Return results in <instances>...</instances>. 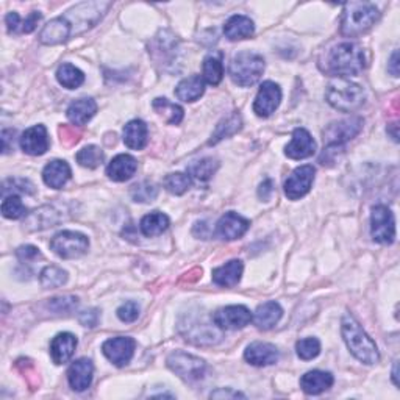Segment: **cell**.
I'll return each mask as SVG.
<instances>
[{
  "label": "cell",
  "mask_w": 400,
  "mask_h": 400,
  "mask_svg": "<svg viewBox=\"0 0 400 400\" xmlns=\"http://www.w3.org/2000/svg\"><path fill=\"white\" fill-rule=\"evenodd\" d=\"M16 257H18L21 261H31L41 257V254H39V249L35 246H21L18 250H16Z\"/></svg>",
  "instance_id": "49"
},
{
  "label": "cell",
  "mask_w": 400,
  "mask_h": 400,
  "mask_svg": "<svg viewBox=\"0 0 400 400\" xmlns=\"http://www.w3.org/2000/svg\"><path fill=\"white\" fill-rule=\"evenodd\" d=\"M205 93V80L200 76H191L183 78L175 88V94L183 102H195Z\"/></svg>",
  "instance_id": "31"
},
{
  "label": "cell",
  "mask_w": 400,
  "mask_h": 400,
  "mask_svg": "<svg viewBox=\"0 0 400 400\" xmlns=\"http://www.w3.org/2000/svg\"><path fill=\"white\" fill-rule=\"evenodd\" d=\"M96 113H97V103L94 102V99H89V97L72 102L66 111L68 119L76 127L85 125L88 120H91Z\"/></svg>",
  "instance_id": "30"
},
{
  "label": "cell",
  "mask_w": 400,
  "mask_h": 400,
  "mask_svg": "<svg viewBox=\"0 0 400 400\" xmlns=\"http://www.w3.org/2000/svg\"><path fill=\"white\" fill-rule=\"evenodd\" d=\"M130 195H132V199L135 202H141V203L153 202L158 195V188L153 183L141 182V183L132 186V190H130Z\"/></svg>",
  "instance_id": "42"
},
{
  "label": "cell",
  "mask_w": 400,
  "mask_h": 400,
  "mask_svg": "<svg viewBox=\"0 0 400 400\" xmlns=\"http://www.w3.org/2000/svg\"><path fill=\"white\" fill-rule=\"evenodd\" d=\"M210 397H211V399H238V397L244 399L246 396L238 393V391H232L230 388H227V389L220 388V389L215 391V393H211Z\"/></svg>",
  "instance_id": "51"
},
{
  "label": "cell",
  "mask_w": 400,
  "mask_h": 400,
  "mask_svg": "<svg viewBox=\"0 0 400 400\" xmlns=\"http://www.w3.org/2000/svg\"><path fill=\"white\" fill-rule=\"evenodd\" d=\"M333 375L324 371H309L300 379V388L309 396L322 394L333 385Z\"/></svg>",
  "instance_id": "24"
},
{
  "label": "cell",
  "mask_w": 400,
  "mask_h": 400,
  "mask_svg": "<svg viewBox=\"0 0 400 400\" xmlns=\"http://www.w3.org/2000/svg\"><path fill=\"white\" fill-rule=\"evenodd\" d=\"M149 141V130L145 122L141 119H133L124 127V143L133 150H141Z\"/></svg>",
  "instance_id": "29"
},
{
  "label": "cell",
  "mask_w": 400,
  "mask_h": 400,
  "mask_svg": "<svg viewBox=\"0 0 400 400\" xmlns=\"http://www.w3.org/2000/svg\"><path fill=\"white\" fill-rule=\"evenodd\" d=\"M110 6L111 2H101V0L81 2L64 13L63 18L69 22L72 36H78L85 34V31L91 30L103 18V14L108 11Z\"/></svg>",
  "instance_id": "5"
},
{
  "label": "cell",
  "mask_w": 400,
  "mask_h": 400,
  "mask_svg": "<svg viewBox=\"0 0 400 400\" xmlns=\"http://www.w3.org/2000/svg\"><path fill=\"white\" fill-rule=\"evenodd\" d=\"M63 219L64 216L61 213V210H58L55 205H44L27 216L26 222H24V228L29 232L44 230V228L53 227L61 222Z\"/></svg>",
  "instance_id": "16"
},
{
  "label": "cell",
  "mask_w": 400,
  "mask_h": 400,
  "mask_svg": "<svg viewBox=\"0 0 400 400\" xmlns=\"http://www.w3.org/2000/svg\"><path fill=\"white\" fill-rule=\"evenodd\" d=\"M141 232L147 238H153V236H158L163 232L168 230L169 227V217L165 213H160V211H153L150 215H145L141 219Z\"/></svg>",
  "instance_id": "32"
},
{
  "label": "cell",
  "mask_w": 400,
  "mask_h": 400,
  "mask_svg": "<svg viewBox=\"0 0 400 400\" xmlns=\"http://www.w3.org/2000/svg\"><path fill=\"white\" fill-rule=\"evenodd\" d=\"M316 152V143L313 136L305 128H296L292 132V140L284 149L287 157L291 160H304L312 157Z\"/></svg>",
  "instance_id": "17"
},
{
  "label": "cell",
  "mask_w": 400,
  "mask_h": 400,
  "mask_svg": "<svg viewBox=\"0 0 400 400\" xmlns=\"http://www.w3.org/2000/svg\"><path fill=\"white\" fill-rule=\"evenodd\" d=\"M163 185H165V188H166V190H168L170 194L182 195V194H185L188 190H190V186L193 185V180H191L190 174L174 173V174L166 175V178H165V182H163Z\"/></svg>",
  "instance_id": "40"
},
{
  "label": "cell",
  "mask_w": 400,
  "mask_h": 400,
  "mask_svg": "<svg viewBox=\"0 0 400 400\" xmlns=\"http://www.w3.org/2000/svg\"><path fill=\"white\" fill-rule=\"evenodd\" d=\"M274 193V183L272 180H266L260 185L258 188V195H260V199H263V200H269L271 199V195Z\"/></svg>",
  "instance_id": "53"
},
{
  "label": "cell",
  "mask_w": 400,
  "mask_h": 400,
  "mask_svg": "<svg viewBox=\"0 0 400 400\" xmlns=\"http://www.w3.org/2000/svg\"><path fill=\"white\" fill-rule=\"evenodd\" d=\"M78 299L72 296L64 297H55L48 300V307H51L55 313H71L73 308H77Z\"/></svg>",
  "instance_id": "45"
},
{
  "label": "cell",
  "mask_w": 400,
  "mask_h": 400,
  "mask_svg": "<svg viewBox=\"0 0 400 400\" xmlns=\"http://www.w3.org/2000/svg\"><path fill=\"white\" fill-rule=\"evenodd\" d=\"M168 367L188 383L203 379L207 372L205 361L200 360L199 357L182 352V350H177L168 357Z\"/></svg>",
  "instance_id": "7"
},
{
  "label": "cell",
  "mask_w": 400,
  "mask_h": 400,
  "mask_svg": "<svg viewBox=\"0 0 400 400\" xmlns=\"http://www.w3.org/2000/svg\"><path fill=\"white\" fill-rule=\"evenodd\" d=\"M217 168H219V163L216 160L202 158L200 161H195L190 168H188V174L195 177L198 180L205 182L215 175Z\"/></svg>",
  "instance_id": "38"
},
{
  "label": "cell",
  "mask_w": 400,
  "mask_h": 400,
  "mask_svg": "<svg viewBox=\"0 0 400 400\" xmlns=\"http://www.w3.org/2000/svg\"><path fill=\"white\" fill-rule=\"evenodd\" d=\"M138 316H140V305L133 300L125 302L124 305L118 308V317L122 322H135Z\"/></svg>",
  "instance_id": "46"
},
{
  "label": "cell",
  "mask_w": 400,
  "mask_h": 400,
  "mask_svg": "<svg viewBox=\"0 0 400 400\" xmlns=\"http://www.w3.org/2000/svg\"><path fill=\"white\" fill-rule=\"evenodd\" d=\"M388 71L393 73L394 77H399V52L397 51L393 53V56H391Z\"/></svg>",
  "instance_id": "55"
},
{
  "label": "cell",
  "mask_w": 400,
  "mask_h": 400,
  "mask_svg": "<svg viewBox=\"0 0 400 400\" xmlns=\"http://www.w3.org/2000/svg\"><path fill=\"white\" fill-rule=\"evenodd\" d=\"M2 215L6 219H21L27 215V208L24 207L19 195L10 194L2 202Z\"/></svg>",
  "instance_id": "41"
},
{
  "label": "cell",
  "mask_w": 400,
  "mask_h": 400,
  "mask_svg": "<svg viewBox=\"0 0 400 400\" xmlns=\"http://www.w3.org/2000/svg\"><path fill=\"white\" fill-rule=\"evenodd\" d=\"M366 66L363 48L355 43H339L325 52L319 60V68L332 77L358 76Z\"/></svg>",
  "instance_id": "1"
},
{
  "label": "cell",
  "mask_w": 400,
  "mask_h": 400,
  "mask_svg": "<svg viewBox=\"0 0 400 400\" xmlns=\"http://www.w3.org/2000/svg\"><path fill=\"white\" fill-rule=\"evenodd\" d=\"M89 247V240L85 235H81L78 232H60L53 236V240L51 241V249L55 252L56 255L71 260V258H78L83 254H86V250Z\"/></svg>",
  "instance_id": "10"
},
{
  "label": "cell",
  "mask_w": 400,
  "mask_h": 400,
  "mask_svg": "<svg viewBox=\"0 0 400 400\" xmlns=\"http://www.w3.org/2000/svg\"><path fill=\"white\" fill-rule=\"evenodd\" d=\"M48 145L51 143H48V135L44 125L30 127L21 136V149L34 157L46 153Z\"/></svg>",
  "instance_id": "18"
},
{
  "label": "cell",
  "mask_w": 400,
  "mask_h": 400,
  "mask_svg": "<svg viewBox=\"0 0 400 400\" xmlns=\"http://www.w3.org/2000/svg\"><path fill=\"white\" fill-rule=\"evenodd\" d=\"M250 309L244 305H230L219 308L213 314V322L220 330H240L252 321Z\"/></svg>",
  "instance_id": "11"
},
{
  "label": "cell",
  "mask_w": 400,
  "mask_h": 400,
  "mask_svg": "<svg viewBox=\"0 0 400 400\" xmlns=\"http://www.w3.org/2000/svg\"><path fill=\"white\" fill-rule=\"evenodd\" d=\"M56 78H58L60 85H63L64 88L76 89L83 85L85 73L71 63H63L58 71H56Z\"/></svg>",
  "instance_id": "35"
},
{
  "label": "cell",
  "mask_w": 400,
  "mask_h": 400,
  "mask_svg": "<svg viewBox=\"0 0 400 400\" xmlns=\"http://www.w3.org/2000/svg\"><path fill=\"white\" fill-rule=\"evenodd\" d=\"M265 72L263 56L255 52H240L233 56L228 73L235 85L254 86Z\"/></svg>",
  "instance_id": "6"
},
{
  "label": "cell",
  "mask_w": 400,
  "mask_h": 400,
  "mask_svg": "<svg viewBox=\"0 0 400 400\" xmlns=\"http://www.w3.org/2000/svg\"><path fill=\"white\" fill-rule=\"evenodd\" d=\"M249 227H250L249 219L235 213V211H228V213H225L219 219V222L216 225V235L220 240L233 241L241 238V236L249 230Z\"/></svg>",
  "instance_id": "15"
},
{
  "label": "cell",
  "mask_w": 400,
  "mask_h": 400,
  "mask_svg": "<svg viewBox=\"0 0 400 400\" xmlns=\"http://www.w3.org/2000/svg\"><path fill=\"white\" fill-rule=\"evenodd\" d=\"M69 38H72V30L69 22L64 19L63 16H58V18L47 22L39 34V41L46 46L63 44L66 43Z\"/></svg>",
  "instance_id": "21"
},
{
  "label": "cell",
  "mask_w": 400,
  "mask_h": 400,
  "mask_svg": "<svg viewBox=\"0 0 400 400\" xmlns=\"http://www.w3.org/2000/svg\"><path fill=\"white\" fill-rule=\"evenodd\" d=\"M8 191L21 193V194H34L35 186L31 182L26 180V178H8V180L4 182V190H2L4 198H6Z\"/></svg>",
  "instance_id": "44"
},
{
  "label": "cell",
  "mask_w": 400,
  "mask_h": 400,
  "mask_svg": "<svg viewBox=\"0 0 400 400\" xmlns=\"http://www.w3.org/2000/svg\"><path fill=\"white\" fill-rule=\"evenodd\" d=\"M371 236L379 244H393L396 240L394 215L386 205H375L371 213Z\"/></svg>",
  "instance_id": "9"
},
{
  "label": "cell",
  "mask_w": 400,
  "mask_h": 400,
  "mask_svg": "<svg viewBox=\"0 0 400 400\" xmlns=\"http://www.w3.org/2000/svg\"><path fill=\"white\" fill-rule=\"evenodd\" d=\"M296 350H297L299 358H302V360H305V361L313 360V358H316L321 354V342L316 338L300 339V341H297Z\"/></svg>",
  "instance_id": "43"
},
{
  "label": "cell",
  "mask_w": 400,
  "mask_h": 400,
  "mask_svg": "<svg viewBox=\"0 0 400 400\" xmlns=\"http://www.w3.org/2000/svg\"><path fill=\"white\" fill-rule=\"evenodd\" d=\"M78 341L72 333H58L51 342V357L55 364L68 363L76 352Z\"/></svg>",
  "instance_id": "22"
},
{
  "label": "cell",
  "mask_w": 400,
  "mask_h": 400,
  "mask_svg": "<svg viewBox=\"0 0 400 400\" xmlns=\"http://www.w3.org/2000/svg\"><path fill=\"white\" fill-rule=\"evenodd\" d=\"M244 271V266L240 260H232L225 263L224 266H219L216 269H213V282L219 287L224 288H230L238 284V282L241 280V275Z\"/></svg>",
  "instance_id": "27"
},
{
  "label": "cell",
  "mask_w": 400,
  "mask_h": 400,
  "mask_svg": "<svg viewBox=\"0 0 400 400\" xmlns=\"http://www.w3.org/2000/svg\"><path fill=\"white\" fill-rule=\"evenodd\" d=\"M5 22H6V29H8V31H10V34H14V31H18L19 26H22L21 18H19L18 13H8L6 18H5Z\"/></svg>",
  "instance_id": "52"
},
{
  "label": "cell",
  "mask_w": 400,
  "mask_h": 400,
  "mask_svg": "<svg viewBox=\"0 0 400 400\" xmlns=\"http://www.w3.org/2000/svg\"><path fill=\"white\" fill-rule=\"evenodd\" d=\"M363 125L364 119L360 116H352L332 122V124L324 130V143L327 144V147H341L347 141L354 140L363 130Z\"/></svg>",
  "instance_id": "8"
},
{
  "label": "cell",
  "mask_w": 400,
  "mask_h": 400,
  "mask_svg": "<svg viewBox=\"0 0 400 400\" xmlns=\"http://www.w3.org/2000/svg\"><path fill=\"white\" fill-rule=\"evenodd\" d=\"M41 18H43V16H41L39 11L30 13V14L27 16V19L22 22V29H21L22 34H31V31H34V30L36 29L38 22L41 21Z\"/></svg>",
  "instance_id": "50"
},
{
  "label": "cell",
  "mask_w": 400,
  "mask_h": 400,
  "mask_svg": "<svg viewBox=\"0 0 400 400\" xmlns=\"http://www.w3.org/2000/svg\"><path fill=\"white\" fill-rule=\"evenodd\" d=\"M325 99L334 110L342 113H352L363 107L366 94L360 85L346 78L332 81L325 91Z\"/></svg>",
  "instance_id": "4"
},
{
  "label": "cell",
  "mask_w": 400,
  "mask_h": 400,
  "mask_svg": "<svg viewBox=\"0 0 400 400\" xmlns=\"http://www.w3.org/2000/svg\"><path fill=\"white\" fill-rule=\"evenodd\" d=\"M203 69V80L210 85H219L224 77V64H222V53L208 55L202 64Z\"/></svg>",
  "instance_id": "33"
},
{
  "label": "cell",
  "mask_w": 400,
  "mask_h": 400,
  "mask_svg": "<svg viewBox=\"0 0 400 400\" xmlns=\"http://www.w3.org/2000/svg\"><path fill=\"white\" fill-rule=\"evenodd\" d=\"M282 102V89L274 81H265L254 102V111L260 118H269L279 108Z\"/></svg>",
  "instance_id": "14"
},
{
  "label": "cell",
  "mask_w": 400,
  "mask_h": 400,
  "mask_svg": "<svg viewBox=\"0 0 400 400\" xmlns=\"http://www.w3.org/2000/svg\"><path fill=\"white\" fill-rule=\"evenodd\" d=\"M77 163L80 166L88 168V169H96L99 168L103 163V152L99 149L97 145H88L83 147V149L78 150V153L76 155Z\"/></svg>",
  "instance_id": "39"
},
{
  "label": "cell",
  "mask_w": 400,
  "mask_h": 400,
  "mask_svg": "<svg viewBox=\"0 0 400 400\" xmlns=\"http://www.w3.org/2000/svg\"><path fill=\"white\" fill-rule=\"evenodd\" d=\"M316 169L312 165L300 166L294 169L291 175L284 182V194L289 200H299L304 198L312 190V185L314 182Z\"/></svg>",
  "instance_id": "12"
},
{
  "label": "cell",
  "mask_w": 400,
  "mask_h": 400,
  "mask_svg": "<svg viewBox=\"0 0 400 400\" xmlns=\"http://www.w3.org/2000/svg\"><path fill=\"white\" fill-rule=\"evenodd\" d=\"M341 333L349 350L352 352L357 360H360L364 364H375L380 361L377 344L369 338V334L361 329L360 322L350 313L342 316Z\"/></svg>",
  "instance_id": "2"
},
{
  "label": "cell",
  "mask_w": 400,
  "mask_h": 400,
  "mask_svg": "<svg viewBox=\"0 0 400 400\" xmlns=\"http://www.w3.org/2000/svg\"><path fill=\"white\" fill-rule=\"evenodd\" d=\"M282 316H283L282 307L277 304V302L271 300V302H265L263 305H260L254 316H252V319H254L255 325L260 330H269L282 319Z\"/></svg>",
  "instance_id": "28"
},
{
  "label": "cell",
  "mask_w": 400,
  "mask_h": 400,
  "mask_svg": "<svg viewBox=\"0 0 400 400\" xmlns=\"http://www.w3.org/2000/svg\"><path fill=\"white\" fill-rule=\"evenodd\" d=\"M242 125V119L238 113H233L230 118L224 119L222 122H219V125L216 127L213 136H211L210 144H217L219 141H222L224 138H228L235 135L236 132H240Z\"/></svg>",
  "instance_id": "36"
},
{
  "label": "cell",
  "mask_w": 400,
  "mask_h": 400,
  "mask_svg": "<svg viewBox=\"0 0 400 400\" xmlns=\"http://www.w3.org/2000/svg\"><path fill=\"white\" fill-rule=\"evenodd\" d=\"M136 342L130 337H116L103 342L102 352L108 360L119 367L127 366L135 355Z\"/></svg>",
  "instance_id": "13"
},
{
  "label": "cell",
  "mask_w": 400,
  "mask_h": 400,
  "mask_svg": "<svg viewBox=\"0 0 400 400\" xmlns=\"http://www.w3.org/2000/svg\"><path fill=\"white\" fill-rule=\"evenodd\" d=\"M13 136H14V130H4L2 132V152L4 153L13 150V143H11Z\"/></svg>",
  "instance_id": "54"
},
{
  "label": "cell",
  "mask_w": 400,
  "mask_h": 400,
  "mask_svg": "<svg viewBox=\"0 0 400 400\" xmlns=\"http://www.w3.org/2000/svg\"><path fill=\"white\" fill-rule=\"evenodd\" d=\"M152 107L158 114H161V116L165 118L168 124H170V125H178L183 119V108L180 107V105L169 102L168 99H165V97H163V99L161 97L155 99Z\"/></svg>",
  "instance_id": "34"
},
{
  "label": "cell",
  "mask_w": 400,
  "mask_h": 400,
  "mask_svg": "<svg viewBox=\"0 0 400 400\" xmlns=\"http://www.w3.org/2000/svg\"><path fill=\"white\" fill-rule=\"evenodd\" d=\"M393 380H394V385L399 386V379H397V361H394V369H393Z\"/></svg>",
  "instance_id": "56"
},
{
  "label": "cell",
  "mask_w": 400,
  "mask_h": 400,
  "mask_svg": "<svg viewBox=\"0 0 400 400\" xmlns=\"http://www.w3.org/2000/svg\"><path fill=\"white\" fill-rule=\"evenodd\" d=\"M41 287L46 289H55L68 282V272L58 266H47L39 275Z\"/></svg>",
  "instance_id": "37"
},
{
  "label": "cell",
  "mask_w": 400,
  "mask_h": 400,
  "mask_svg": "<svg viewBox=\"0 0 400 400\" xmlns=\"http://www.w3.org/2000/svg\"><path fill=\"white\" fill-rule=\"evenodd\" d=\"M138 169V161L132 155L120 153L111 160L107 166V175L113 182H127L132 178Z\"/></svg>",
  "instance_id": "23"
},
{
  "label": "cell",
  "mask_w": 400,
  "mask_h": 400,
  "mask_svg": "<svg viewBox=\"0 0 400 400\" xmlns=\"http://www.w3.org/2000/svg\"><path fill=\"white\" fill-rule=\"evenodd\" d=\"M99 317H101V313H99V309H86V312L83 313H80L78 316V321L80 324L83 325V327H89V329H94L97 324H99Z\"/></svg>",
  "instance_id": "47"
},
{
  "label": "cell",
  "mask_w": 400,
  "mask_h": 400,
  "mask_svg": "<svg viewBox=\"0 0 400 400\" xmlns=\"http://www.w3.org/2000/svg\"><path fill=\"white\" fill-rule=\"evenodd\" d=\"M60 133H61V143H64L66 145H72V144H77L80 140V133L76 130V127H68V125H63L60 128Z\"/></svg>",
  "instance_id": "48"
},
{
  "label": "cell",
  "mask_w": 400,
  "mask_h": 400,
  "mask_svg": "<svg viewBox=\"0 0 400 400\" xmlns=\"http://www.w3.org/2000/svg\"><path fill=\"white\" fill-rule=\"evenodd\" d=\"M93 375H94V366L93 361L88 358H80V360L73 361L69 366L68 371V380L69 385L73 391H86L93 383Z\"/></svg>",
  "instance_id": "19"
},
{
  "label": "cell",
  "mask_w": 400,
  "mask_h": 400,
  "mask_svg": "<svg viewBox=\"0 0 400 400\" xmlns=\"http://www.w3.org/2000/svg\"><path fill=\"white\" fill-rule=\"evenodd\" d=\"M72 173L66 161L63 160H53L43 170V180L47 186L53 188V190H60L68 183Z\"/></svg>",
  "instance_id": "26"
},
{
  "label": "cell",
  "mask_w": 400,
  "mask_h": 400,
  "mask_svg": "<svg viewBox=\"0 0 400 400\" xmlns=\"http://www.w3.org/2000/svg\"><path fill=\"white\" fill-rule=\"evenodd\" d=\"M380 19L379 8L367 2H349L344 5L341 18V34L355 38L371 30Z\"/></svg>",
  "instance_id": "3"
},
{
  "label": "cell",
  "mask_w": 400,
  "mask_h": 400,
  "mask_svg": "<svg viewBox=\"0 0 400 400\" xmlns=\"http://www.w3.org/2000/svg\"><path fill=\"white\" fill-rule=\"evenodd\" d=\"M244 358H246V361L250 363L252 366L261 367V366H271L279 361L280 354H279V349H277L274 344L257 341L247 346L246 352H244Z\"/></svg>",
  "instance_id": "20"
},
{
  "label": "cell",
  "mask_w": 400,
  "mask_h": 400,
  "mask_svg": "<svg viewBox=\"0 0 400 400\" xmlns=\"http://www.w3.org/2000/svg\"><path fill=\"white\" fill-rule=\"evenodd\" d=\"M254 34H255L254 21L242 14L232 16V18L228 19L224 26V35L230 41L247 39Z\"/></svg>",
  "instance_id": "25"
}]
</instances>
